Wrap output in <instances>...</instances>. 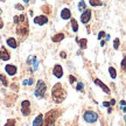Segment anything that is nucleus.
<instances>
[{"label":"nucleus","mask_w":126,"mask_h":126,"mask_svg":"<svg viewBox=\"0 0 126 126\" xmlns=\"http://www.w3.org/2000/svg\"><path fill=\"white\" fill-rule=\"evenodd\" d=\"M51 94H53V98L56 103H61L64 100L65 98V90H63V86L61 83H57L55 84L54 88H53V91H51Z\"/></svg>","instance_id":"obj_1"},{"label":"nucleus","mask_w":126,"mask_h":126,"mask_svg":"<svg viewBox=\"0 0 126 126\" xmlns=\"http://www.w3.org/2000/svg\"><path fill=\"white\" fill-rule=\"evenodd\" d=\"M60 111L59 110H51L49 112L46 114V122L43 120V125L42 126H51L53 125V123H55L56 120V118L59 117L60 114Z\"/></svg>","instance_id":"obj_2"},{"label":"nucleus","mask_w":126,"mask_h":126,"mask_svg":"<svg viewBox=\"0 0 126 126\" xmlns=\"http://www.w3.org/2000/svg\"><path fill=\"white\" fill-rule=\"evenodd\" d=\"M46 91H47V85H46V83L42 81V79L37 81V83H36V89H35V97L42 98V97L45 96Z\"/></svg>","instance_id":"obj_3"},{"label":"nucleus","mask_w":126,"mask_h":126,"mask_svg":"<svg viewBox=\"0 0 126 126\" xmlns=\"http://www.w3.org/2000/svg\"><path fill=\"white\" fill-rule=\"evenodd\" d=\"M83 119H84L86 123L92 124V123L97 122L98 114H97L96 112H94V111H86V112H84V114H83Z\"/></svg>","instance_id":"obj_4"},{"label":"nucleus","mask_w":126,"mask_h":126,"mask_svg":"<svg viewBox=\"0 0 126 126\" xmlns=\"http://www.w3.org/2000/svg\"><path fill=\"white\" fill-rule=\"evenodd\" d=\"M21 112L23 116H29L31 114V103L28 100H23L21 104Z\"/></svg>","instance_id":"obj_5"},{"label":"nucleus","mask_w":126,"mask_h":126,"mask_svg":"<svg viewBox=\"0 0 126 126\" xmlns=\"http://www.w3.org/2000/svg\"><path fill=\"white\" fill-rule=\"evenodd\" d=\"M27 64L28 65H32V70H33V71H36V70H37L39 62H37V60H36L35 56H29V59L27 60Z\"/></svg>","instance_id":"obj_6"},{"label":"nucleus","mask_w":126,"mask_h":126,"mask_svg":"<svg viewBox=\"0 0 126 126\" xmlns=\"http://www.w3.org/2000/svg\"><path fill=\"white\" fill-rule=\"evenodd\" d=\"M91 19V11L90 9H85L81 15V21L82 23H88Z\"/></svg>","instance_id":"obj_7"},{"label":"nucleus","mask_w":126,"mask_h":126,"mask_svg":"<svg viewBox=\"0 0 126 126\" xmlns=\"http://www.w3.org/2000/svg\"><path fill=\"white\" fill-rule=\"evenodd\" d=\"M34 22L39 26H43L46 23L48 22V18L46 15H39V16H35L34 18Z\"/></svg>","instance_id":"obj_8"},{"label":"nucleus","mask_w":126,"mask_h":126,"mask_svg":"<svg viewBox=\"0 0 126 126\" xmlns=\"http://www.w3.org/2000/svg\"><path fill=\"white\" fill-rule=\"evenodd\" d=\"M5 70H6V72L8 74L9 76H14V75L16 74V71H18L16 67L13 65V64H7V65H5Z\"/></svg>","instance_id":"obj_9"},{"label":"nucleus","mask_w":126,"mask_h":126,"mask_svg":"<svg viewBox=\"0 0 126 126\" xmlns=\"http://www.w3.org/2000/svg\"><path fill=\"white\" fill-rule=\"evenodd\" d=\"M53 74H54L55 77H57V78H61L63 76V69L62 67L60 65V64H56L53 69Z\"/></svg>","instance_id":"obj_10"},{"label":"nucleus","mask_w":126,"mask_h":126,"mask_svg":"<svg viewBox=\"0 0 126 126\" xmlns=\"http://www.w3.org/2000/svg\"><path fill=\"white\" fill-rule=\"evenodd\" d=\"M61 18L63 20H68V19L71 18V13H70V9L69 8H63L61 12Z\"/></svg>","instance_id":"obj_11"},{"label":"nucleus","mask_w":126,"mask_h":126,"mask_svg":"<svg viewBox=\"0 0 126 126\" xmlns=\"http://www.w3.org/2000/svg\"><path fill=\"white\" fill-rule=\"evenodd\" d=\"M42 125H43V114H39V116L34 119L33 126H42Z\"/></svg>","instance_id":"obj_12"},{"label":"nucleus","mask_w":126,"mask_h":126,"mask_svg":"<svg viewBox=\"0 0 126 126\" xmlns=\"http://www.w3.org/2000/svg\"><path fill=\"white\" fill-rule=\"evenodd\" d=\"M94 84H97L99 88H102V89L104 90V92H106V94H109V92H110V89H109L108 86L105 85V84H104L102 81H99L98 78H96V79H94Z\"/></svg>","instance_id":"obj_13"},{"label":"nucleus","mask_w":126,"mask_h":126,"mask_svg":"<svg viewBox=\"0 0 126 126\" xmlns=\"http://www.w3.org/2000/svg\"><path fill=\"white\" fill-rule=\"evenodd\" d=\"M0 59L4 60V61H8L11 57H9V53L6 50V48H2V50L0 51Z\"/></svg>","instance_id":"obj_14"},{"label":"nucleus","mask_w":126,"mask_h":126,"mask_svg":"<svg viewBox=\"0 0 126 126\" xmlns=\"http://www.w3.org/2000/svg\"><path fill=\"white\" fill-rule=\"evenodd\" d=\"M6 43L8 45V47H11V48H13V49H15V48L18 47L16 40H15L14 37H9V39H7V41H6Z\"/></svg>","instance_id":"obj_15"},{"label":"nucleus","mask_w":126,"mask_h":126,"mask_svg":"<svg viewBox=\"0 0 126 126\" xmlns=\"http://www.w3.org/2000/svg\"><path fill=\"white\" fill-rule=\"evenodd\" d=\"M64 39V34L63 33H59V34H56V35L53 36V41L54 42H60V41H62Z\"/></svg>","instance_id":"obj_16"},{"label":"nucleus","mask_w":126,"mask_h":126,"mask_svg":"<svg viewBox=\"0 0 126 126\" xmlns=\"http://www.w3.org/2000/svg\"><path fill=\"white\" fill-rule=\"evenodd\" d=\"M77 42L79 43V46H81V48L82 49H85L86 48V39H82V40H77Z\"/></svg>","instance_id":"obj_17"},{"label":"nucleus","mask_w":126,"mask_h":126,"mask_svg":"<svg viewBox=\"0 0 126 126\" xmlns=\"http://www.w3.org/2000/svg\"><path fill=\"white\" fill-rule=\"evenodd\" d=\"M109 72H110V75H111V77H112L113 79L117 77V71L114 70V68H112V67H110L109 68Z\"/></svg>","instance_id":"obj_18"},{"label":"nucleus","mask_w":126,"mask_h":126,"mask_svg":"<svg viewBox=\"0 0 126 126\" xmlns=\"http://www.w3.org/2000/svg\"><path fill=\"white\" fill-rule=\"evenodd\" d=\"M71 27H72V31L74 32L78 31V25H77V21L75 20V19H72L71 20Z\"/></svg>","instance_id":"obj_19"},{"label":"nucleus","mask_w":126,"mask_h":126,"mask_svg":"<svg viewBox=\"0 0 126 126\" xmlns=\"http://www.w3.org/2000/svg\"><path fill=\"white\" fill-rule=\"evenodd\" d=\"M0 81L2 82V84H4L5 86H8V81H7V78H6L2 74H0Z\"/></svg>","instance_id":"obj_20"},{"label":"nucleus","mask_w":126,"mask_h":126,"mask_svg":"<svg viewBox=\"0 0 126 126\" xmlns=\"http://www.w3.org/2000/svg\"><path fill=\"white\" fill-rule=\"evenodd\" d=\"M90 5L91 6H102L103 2H102V1H98V0H91Z\"/></svg>","instance_id":"obj_21"},{"label":"nucleus","mask_w":126,"mask_h":126,"mask_svg":"<svg viewBox=\"0 0 126 126\" xmlns=\"http://www.w3.org/2000/svg\"><path fill=\"white\" fill-rule=\"evenodd\" d=\"M76 90L79 91V92H83V91H84V85H83V83H82V82H79V83L77 84Z\"/></svg>","instance_id":"obj_22"},{"label":"nucleus","mask_w":126,"mask_h":126,"mask_svg":"<svg viewBox=\"0 0 126 126\" xmlns=\"http://www.w3.org/2000/svg\"><path fill=\"white\" fill-rule=\"evenodd\" d=\"M34 83V79L33 78H29V79H25L23 81V85H32Z\"/></svg>","instance_id":"obj_23"},{"label":"nucleus","mask_w":126,"mask_h":126,"mask_svg":"<svg viewBox=\"0 0 126 126\" xmlns=\"http://www.w3.org/2000/svg\"><path fill=\"white\" fill-rule=\"evenodd\" d=\"M113 48L114 49L119 48V39H114V41H113Z\"/></svg>","instance_id":"obj_24"},{"label":"nucleus","mask_w":126,"mask_h":126,"mask_svg":"<svg viewBox=\"0 0 126 126\" xmlns=\"http://www.w3.org/2000/svg\"><path fill=\"white\" fill-rule=\"evenodd\" d=\"M85 8V2H83V1H81L79 4H78V9L81 11V12H83V9Z\"/></svg>","instance_id":"obj_25"},{"label":"nucleus","mask_w":126,"mask_h":126,"mask_svg":"<svg viewBox=\"0 0 126 126\" xmlns=\"http://www.w3.org/2000/svg\"><path fill=\"white\" fill-rule=\"evenodd\" d=\"M5 126H15V120H14V119H9L8 122L6 123Z\"/></svg>","instance_id":"obj_26"},{"label":"nucleus","mask_w":126,"mask_h":126,"mask_svg":"<svg viewBox=\"0 0 126 126\" xmlns=\"http://www.w3.org/2000/svg\"><path fill=\"white\" fill-rule=\"evenodd\" d=\"M103 36H105V33H104V32H99L98 33V39L99 40H102V39H103Z\"/></svg>","instance_id":"obj_27"},{"label":"nucleus","mask_w":126,"mask_h":126,"mask_svg":"<svg viewBox=\"0 0 126 126\" xmlns=\"http://www.w3.org/2000/svg\"><path fill=\"white\" fill-rule=\"evenodd\" d=\"M69 81H70V83H74V82H76V77L69 76Z\"/></svg>","instance_id":"obj_28"},{"label":"nucleus","mask_w":126,"mask_h":126,"mask_svg":"<svg viewBox=\"0 0 126 126\" xmlns=\"http://www.w3.org/2000/svg\"><path fill=\"white\" fill-rule=\"evenodd\" d=\"M15 8H19V9H21V11H23V7L21 6V5H19V4L15 5Z\"/></svg>","instance_id":"obj_29"},{"label":"nucleus","mask_w":126,"mask_h":126,"mask_svg":"<svg viewBox=\"0 0 126 126\" xmlns=\"http://www.w3.org/2000/svg\"><path fill=\"white\" fill-rule=\"evenodd\" d=\"M103 106H105V108H110V103H109V102H104Z\"/></svg>","instance_id":"obj_30"},{"label":"nucleus","mask_w":126,"mask_h":126,"mask_svg":"<svg viewBox=\"0 0 126 126\" xmlns=\"http://www.w3.org/2000/svg\"><path fill=\"white\" fill-rule=\"evenodd\" d=\"M60 55H61V57H62V59H65V56H67V54H65V53H63V51Z\"/></svg>","instance_id":"obj_31"},{"label":"nucleus","mask_w":126,"mask_h":126,"mask_svg":"<svg viewBox=\"0 0 126 126\" xmlns=\"http://www.w3.org/2000/svg\"><path fill=\"white\" fill-rule=\"evenodd\" d=\"M2 27H4V21H2V20L0 19V29H1Z\"/></svg>","instance_id":"obj_32"},{"label":"nucleus","mask_w":126,"mask_h":126,"mask_svg":"<svg viewBox=\"0 0 126 126\" xmlns=\"http://www.w3.org/2000/svg\"><path fill=\"white\" fill-rule=\"evenodd\" d=\"M14 22H15V23L19 22V16H14Z\"/></svg>","instance_id":"obj_33"},{"label":"nucleus","mask_w":126,"mask_h":126,"mask_svg":"<svg viewBox=\"0 0 126 126\" xmlns=\"http://www.w3.org/2000/svg\"><path fill=\"white\" fill-rule=\"evenodd\" d=\"M109 103H110V105H114L116 100H114V99H111V102H109Z\"/></svg>","instance_id":"obj_34"},{"label":"nucleus","mask_w":126,"mask_h":126,"mask_svg":"<svg viewBox=\"0 0 126 126\" xmlns=\"http://www.w3.org/2000/svg\"><path fill=\"white\" fill-rule=\"evenodd\" d=\"M124 65H125V59H123V61H122V67L124 68Z\"/></svg>","instance_id":"obj_35"},{"label":"nucleus","mask_w":126,"mask_h":126,"mask_svg":"<svg viewBox=\"0 0 126 126\" xmlns=\"http://www.w3.org/2000/svg\"><path fill=\"white\" fill-rule=\"evenodd\" d=\"M108 112H109V113H111V112H112V109H111V108H109V110H108Z\"/></svg>","instance_id":"obj_36"},{"label":"nucleus","mask_w":126,"mask_h":126,"mask_svg":"<svg viewBox=\"0 0 126 126\" xmlns=\"http://www.w3.org/2000/svg\"><path fill=\"white\" fill-rule=\"evenodd\" d=\"M0 14H1V8H0Z\"/></svg>","instance_id":"obj_37"},{"label":"nucleus","mask_w":126,"mask_h":126,"mask_svg":"<svg viewBox=\"0 0 126 126\" xmlns=\"http://www.w3.org/2000/svg\"><path fill=\"white\" fill-rule=\"evenodd\" d=\"M0 60H1V59H0Z\"/></svg>","instance_id":"obj_38"}]
</instances>
